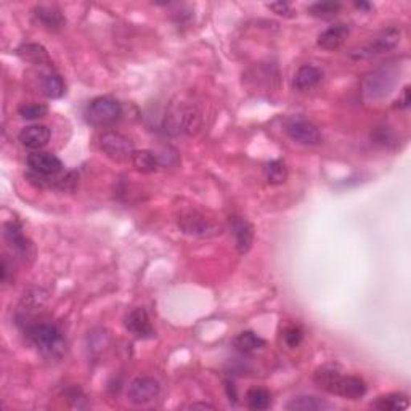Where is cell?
Here are the masks:
<instances>
[{"mask_svg":"<svg viewBox=\"0 0 411 411\" xmlns=\"http://www.w3.org/2000/svg\"><path fill=\"white\" fill-rule=\"evenodd\" d=\"M318 388L325 390L328 394L337 395L349 400H359L366 394V384L363 379L357 376L342 375L333 366H322L315 371L313 376Z\"/></svg>","mask_w":411,"mask_h":411,"instance_id":"1","label":"cell"},{"mask_svg":"<svg viewBox=\"0 0 411 411\" xmlns=\"http://www.w3.org/2000/svg\"><path fill=\"white\" fill-rule=\"evenodd\" d=\"M26 336L39 350L50 357L61 355L65 350L61 331L53 323H32L26 328Z\"/></svg>","mask_w":411,"mask_h":411,"instance_id":"2","label":"cell"},{"mask_svg":"<svg viewBox=\"0 0 411 411\" xmlns=\"http://www.w3.org/2000/svg\"><path fill=\"white\" fill-rule=\"evenodd\" d=\"M85 120L94 127H109L123 116V106L109 96L94 98L85 108Z\"/></svg>","mask_w":411,"mask_h":411,"instance_id":"3","label":"cell"},{"mask_svg":"<svg viewBox=\"0 0 411 411\" xmlns=\"http://www.w3.org/2000/svg\"><path fill=\"white\" fill-rule=\"evenodd\" d=\"M98 145L101 151L116 162L132 161V154L135 151L134 143L132 140L123 134L114 132V130L103 132L98 138Z\"/></svg>","mask_w":411,"mask_h":411,"instance_id":"4","label":"cell"},{"mask_svg":"<svg viewBox=\"0 0 411 411\" xmlns=\"http://www.w3.org/2000/svg\"><path fill=\"white\" fill-rule=\"evenodd\" d=\"M288 137L299 145L306 147H318L323 142V135L320 129L310 120L304 118H291L284 125Z\"/></svg>","mask_w":411,"mask_h":411,"instance_id":"5","label":"cell"},{"mask_svg":"<svg viewBox=\"0 0 411 411\" xmlns=\"http://www.w3.org/2000/svg\"><path fill=\"white\" fill-rule=\"evenodd\" d=\"M399 42H400V29L390 26L388 29H384V31H381L370 43L360 47L359 50L352 52V56L368 58L373 55H381V53L394 50V48L399 45Z\"/></svg>","mask_w":411,"mask_h":411,"instance_id":"6","label":"cell"},{"mask_svg":"<svg viewBox=\"0 0 411 411\" xmlns=\"http://www.w3.org/2000/svg\"><path fill=\"white\" fill-rule=\"evenodd\" d=\"M159 392H161L159 381L149 378V376H138L129 386L127 399L134 405H147L156 400Z\"/></svg>","mask_w":411,"mask_h":411,"instance_id":"7","label":"cell"},{"mask_svg":"<svg viewBox=\"0 0 411 411\" xmlns=\"http://www.w3.org/2000/svg\"><path fill=\"white\" fill-rule=\"evenodd\" d=\"M178 225L183 230V233L198 236V238H211V236L220 235V226H217L214 222L207 220L204 215L196 214V212H188L178 219Z\"/></svg>","mask_w":411,"mask_h":411,"instance_id":"8","label":"cell"},{"mask_svg":"<svg viewBox=\"0 0 411 411\" xmlns=\"http://www.w3.org/2000/svg\"><path fill=\"white\" fill-rule=\"evenodd\" d=\"M3 236L14 254H18L23 260H32L36 255L34 244L24 236L21 226L14 222H8L3 225Z\"/></svg>","mask_w":411,"mask_h":411,"instance_id":"9","label":"cell"},{"mask_svg":"<svg viewBox=\"0 0 411 411\" xmlns=\"http://www.w3.org/2000/svg\"><path fill=\"white\" fill-rule=\"evenodd\" d=\"M28 167L41 177H55L63 171V162L52 153L34 151L26 159Z\"/></svg>","mask_w":411,"mask_h":411,"instance_id":"10","label":"cell"},{"mask_svg":"<svg viewBox=\"0 0 411 411\" xmlns=\"http://www.w3.org/2000/svg\"><path fill=\"white\" fill-rule=\"evenodd\" d=\"M124 325L125 330H127L130 335L138 337V339H149V337L154 336V330L148 312L142 307L134 308V310L125 317Z\"/></svg>","mask_w":411,"mask_h":411,"instance_id":"11","label":"cell"},{"mask_svg":"<svg viewBox=\"0 0 411 411\" xmlns=\"http://www.w3.org/2000/svg\"><path fill=\"white\" fill-rule=\"evenodd\" d=\"M50 137H52V132L47 125L32 124V125H28V127H24L21 132H19L18 140L24 148L32 149V151H39V149H42L48 142H50Z\"/></svg>","mask_w":411,"mask_h":411,"instance_id":"12","label":"cell"},{"mask_svg":"<svg viewBox=\"0 0 411 411\" xmlns=\"http://www.w3.org/2000/svg\"><path fill=\"white\" fill-rule=\"evenodd\" d=\"M230 225H231V231H233V236L236 241V249H238V253L243 255L248 254L254 243L253 225H251L249 222L241 215L230 217Z\"/></svg>","mask_w":411,"mask_h":411,"instance_id":"13","label":"cell"},{"mask_svg":"<svg viewBox=\"0 0 411 411\" xmlns=\"http://www.w3.org/2000/svg\"><path fill=\"white\" fill-rule=\"evenodd\" d=\"M350 29L344 23L333 24V26L326 28L325 31L318 34L317 43L318 47H322L323 50H337L342 43L346 42V39L349 37Z\"/></svg>","mask_w":411,"mask_h":411,"instance_id":"14","label":"cell"},{"mask_svg":"<svg viewBox=\"0 0 411 411\" xmlns=\"http://www.w3.org/2000/svg\"><path fill=\"white\" fill-rule=\"evenodd\" d=\"M34 18L42 24L48 31H61L66 26V18L56 7L50 5H37L34 8Z\"/></svg>","mask_w":411,"mask_h":411,"instance_id":"15","label":"cell"},{"mask_svg":"<svg viewBox=\"0 0 411 411\" xmlns=\"http://www.w3.org/2000/svg\"><path fill=\"white\" fill-rule=\"evenodd\" d=\"M323 79V71L320 67L312 65H304L299 67L294 74L293 87L297 92H307L312 90L313 87H317Z\"/></svg>","mask_w":411,"mask_h":411,"instance_id":"16","label":"cell"},{"mask_svg":"<svg viewBox=\"0 0 411 411\" xmlns=\"http://www.w3.org/2000/svg\"><path fill=\"white\" fill-rule=\"evenodd\" d=\"M265 344H267V342L253 331L240 333V335L231 341V346H233L235 350H238L240 354H253L255 350L264 349Z\"/></svg>","mask_w":411,"mask_h":411,"instance_id":"17","label":"cell"},{"mask_svg":"<svg viewBox=\"0 0 411 411\" xmlns=\"http://www.w3.org/2000/svg\"><path fill=\"white\" fill-rule=\"evenodd\" d=\"M17 55L24 61L32 63V65H50V58H48L47 50L42 45H39V43H23L17 50Z\"/></svg>","mask_w":411,"mask_h":411,"instance_id":"18","label":"cell"},{"mask_svg":"<svg viewBox=\"0 0 411 411\" xmlns=\"http://www.w3.org/2000/svg\"><path fill=\"white\" fill-rule=\"evenodd\" d=\"M330 408L331 405L326 400L318 399L315 395H301L286 405V410L289 411H323Z\"/></svg>","mask_w":411,"mask_h":411,"instance_id":"19","label":"cell"},{"mask_svg":"<svg viewBox=\"0 0 411 411\" xmlns=\"http://www.w3.org/2000/svg\"><path fill=\"white\" fill-rule=\"evenodd\" d=\"M132 164L138 172L151 173L158 171L161 162H159L156 153L149 151V149H135L132 154Z\"/></svg>","mask_w":411,"mask_h":411,"instance_id":"20","label":"cell"},{"mask_svg":"<svg viewBox=\"0 0 411 411\" xmlns=\"http://www.w3.org/2000/svg\"><path fill=\"white\" fill-rule=\"evenodd\" d=\"M410 407L408 397L403 394H388L378 397L371 403V408L379 411H402Z\"/></svg>","mask_w":411,"mask_h":411,"instance_id":"21","label":"cell"},{"mask_svg":"<svg viewBox=\"0 0 411 411\" xmlns=\"http://www.w3.org/2000/svg\"><path fill=\"white\" fill-rule=\"evenodd\" d=\"M41 89L47 98L55 100L65 94V82H63V77L56 74V72H48V74L42 76Z\"/></svg>","mask_w":411,"mask_h":411,"instance_id":"22","label":"cell"},{"mask_svg":"<svg viewBox=\"0 0 411 411\" xmlns=\"http://www.w3.org/2000/svg\"><path fill=\"white\" fill-rule=\"evenodd\" d=\"M246 405L249 410L264 411L272 407V394L264 388H253L246 392Z\"/></svg>","mask_w":411,"mask_h":411,"instance_id":"23","label":"cell"},{"mask_svg":"<svg viewBox=\"0 0 411 411\" xmlns=\"http://www.w3.org/2000/svg\"><path fill=\"white\" fill-rule=\"evenodd\" d=\"M265 180L270 185H283L288 180V167L282 159H273L264 166Z\"/></svg>","mask_w":411,"mask_h":411,"instance_id":"24","label":"cell"},{"mask_svg":"<svg viewBox=\"0 0 411 411\" xmlns=\"http://www.w3.org/2000/svg\"><path fill=\"white\" fill-rule=\"evenodd\" d=\"M341 8H342V5L339 2L326 0V2H315V3L308 5L307 12H308V14H312V17H315V18L331 19L341 12Z\"/></svg>","mask_w":411,"mask_h":411,"instance_id":"25","label":"cell"},{"mask_svg":"<svg viewBox=\"0 0 411 411\" xmlns=\"http://www.w3.org/2000/svg\"><path fill=\"white\" fill-rule=\"evenodd\" d=\"M18 113L23 119L36 120V119L45 118L47 113H48V108L45 105H41V103H29V105L19 106Z\"/></svg>","mask_w":411,"mask_h":411,"instance_id":"26","label":"cell"},{"mask_svg":"<svg viewBox=\"0 0 411 411\" xmlns=\"http://www.w3.org/2000/svg\"><path fill=\"white\" fill-rule=\"evenodd\" d=\"M302 339H304V331L299 325H288L283 330L284 344H286L288 347H291V349H296V347H299Z\"/></svg>","mask_w":411,"mask_h":411,"instance_id":"27","label":"cell"},{"mask_svg":"<svg viewBox=\"0 0 411 411\" xmlns=\"http://www.w3.org/2000/svg\"><path fill=\"white\" fill-rule=\"evenodd\" d=\"M267 8L272 10L273 13H277L278 17H283V18H294V17H296V10H294L289 3H283V2L268 3Z\"/></svg>","mask_w":411,"mask_h":411,"instance_id":"28","label":"cell"},{"mask_svg":"<svg viewBox=\"0 0 411 411\" xmlns=\"http://www.w3.org/2000/svg\"><path fill=\"white\" fill-rule=\"evenodd\" d=\"M399 108H408L410 103H411V98H410V87H405L403 89V94H402V98L399 101Z\"/></svg>","mask_w":411,"mask_h":411,"instance_id":"29","label":"cell"},{"mask_svg":"<svg viewBox=\"0 0 411 411\" xmlns=\"http://www.w3.org/2000/svg\"><path fill=\"white\" fill-rule=\"evenodd\" d=\"M185 408L188 410H214V405H209V403H191V405H187Z\"/></svg>","mask_w":411,"mask_h":411,"instance_id":"30","label":"cell"},{"mask_svg":"<svg viewBox=\"0 0 411 411\" xmlns=\"http://www.w3.org/2000/svg\"><path fill=\"white\" fill-rule=\"evenodd\" d=\"M226 386H225V389H226V392H229V397H230V400H236V392H235V388H233V384H230V383H225Z\"/></svg>","mask_w":411,"mask_h":411,"instance_id":"31","label":"cell"},{"mask_svg":"<svg viewBox=\"0 0 411 411\" xmlns=\"http://www.w3.org/2000/svg\"><path fill=\"white\" fill-rule=\"evenodd\" d=\"M355 7L360 8V10H370L371 5L366 3V2H355Z\"/></svg>","mask_w":411,"mask_h":411,"instance_id":"32","label":"cell"}]
</instances>
